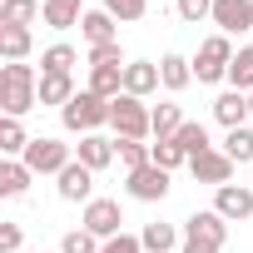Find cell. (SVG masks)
<instances>
[{"instance_id": "cell-40", "label": "cell", "mask_w": 253, "mask_h": 253, "mask_svg": "<svg viewBox=\"0 0 253 253\" xmlns=\"http://www.w3.org/2000/svg\"><path fill=\"white\" fill-rule=\"evenodd\" d=\"M248 119H253V94H248Z\"/></svg>"}, {"instance_id": "cell-31", "label": "cell", "mask_w": 253, "mask_h": 253, "mask_svg": "<svg viewBox=\"0 0 253 253\" xmlns=\"http://www.w3.org/2000/svg\"><path fill=\"white\" fill-rule=\"evenodd\" d=\"M174 139H179V149H184L189 159H199V154H209V149H213V144H209V129H204V124H194V119L184 124Z\"/></svg>"}, {"instance_id": "cell-18", "label": "cell", "mask_w": 253, "mask_h": 253, "mask_svg": "<svg viewBox=\"0 0 253 253\" xmlns=\"http://www.w3.org/2000/svg\"><path fill=\"white\" fill-rule=\"evenodd\" d=\"M30 20H45V0H0V25L30 30Z\"/></svg>"}, {"instance_id": "cell-12", "label": "cell", "mask_w": 253, "mask_h": 253, "mask_svg": "<svg viewBox=\"0 0 253 253\" xmlns=\"http://www.w3.org/2000/svg\"><path fill=\"white\" fill-rule=\"evenodd\" d=\"M184 233H194V238H209V243H228V218L218 213V209H199V213H189L184 218Z\"/></svg>"}, {"instance_id": "cell-6", "label": "cell", "mask_w": 253, "mask_h": 253, "mask_svg": "<svg viewBox=\"0 0 253 253\" xmlns=\"http://www.w3.org/2000/svg\"><path fill=\"white\" fill-rule=\"evenodd\" d=\"M25 164H30V174H60L65 164H75V149L60 144V139H30Z\"/></svg>"}, {"instance_id": "cell-3", "label": "cell", "mask_w": 253, "mask_h": 253, "mask_svg": "<svg viewBox=\"0 0 253 253\" xmlns=\"http://www.w3.org/2000/svg\"><path fill=\"white\" fill-rule=\"evenodd\" d=\"M109 104H114V99H99L94 89H80V94L60 109V119H65L70 134H99V124H109Z\"/></svg>"}, {"instance_id": "cell-33", "label": "cell", "mask_w": 253, "mask_h": 253, "mask_svg": "<svg viewBox=\"0 0 253 253\" xmlns=\"http://www.w3.org/2000/svg\"><path fill=\"white\" fill-rule=\"evenodd\" d=\"M99 10H109V15L124 20V25H134V20L149 15V0H99Z\"/></svg>"}, {"instance_id": "cell-24", "label": "cell", "mask_w": 253, "mask_h": 253, "mask_svg": "<svg viewBox=\"0 0 253 253\" xmlns=\"http://www.w3.org/2000/svg\"><path fill=\"white\" fill-rule=\"evenodd\" d=\"M114 164H119L124 174H134V169H144V164H154V159H149V144H144V139H114Z\"/></svg>"}, {"instance_id": "cell-14", "label": "cell", "mask_w": 253, "mask_h": 253, "mask_svg": "<svg viewBox=\"0 0 253 253\" xmlns=\"http://www.w3.org/2000/svg\"><path fill=\"white\" fill-rule=\"evenodd\" d=\"M154 89H159V65L154 60H129V65H124V94L144 99Z\"/></svg>"}, {"instance_id": "cell-29", "label": "cell", "mask_w": 253, "mask_h": 253, "mask_svg": "<svg viewBox=\"0 0 253 253\" xmlns=\"http://www.w3.org/2000/svg\"><path fill=\"white\" fill-rule=\"evenodd\" d=\"M0 55H5V65L25 60V55H30V30H20V25H0Z\"/></svg>"}, {"instance_id": "cell-25", "label": "cell", "mask_w": 253, "mask_h": 253, "mask_svg": "<svg viewBox=\"0 0 253 253\" xmlns=\"http://www.w3.org/2000/svg\"><path fill=\"white\" fill-rule=\"evenodd\" d=\"M25 149H30L25 124L20 119H0V154H5V159H25Z\"/></svg>"}, {"instance_id": "cell-20", "label": "cell", "mask_w": 253, "mask_h": 253, "mask_svg": "<svg viewBox=\"0 0 253 253\" xmlns=\"http://www.w3.org/2000/svg\"><path fill=\"white\" fill-rule=\"evenodd\" d=\"M139 243H144V253H174V248L184 243V233H179L174 223H144Z\"/></svg>"}, {"instance_id": "cell-7", "label": "cell", "mask_w": 253, "mask_h": 253, "mask_svg": "<svg viewBox=\"0 0 253 253\" xmlns=\"http://www.w3.org/2000/svg\"><path fill=\"white\" fill-rule=\"evenodd\" d=\"M55 189H60L65 204H89V199H94V169H84V164L75 159V164H65V169L55 174Z\"/></svg>"}, {"instance_id": "cell-28", "label": "cell", "mask_w": 253, "mask_h": 253, "mask_svg": "<svg viewBox=\"0 0 253 253\" xmlns=\"http://www.w3.org/2000/svg\"><path fill=\"white\" fill-rule=\"evenodd\" d=\"M228 89L253 94V45H243V50L233 55V65H228Z\"/></svg>"}, {"instance_id": "cell-36", "label": "cell", "mask_w": 253, "mask_h": 253, "mask_svg": "<svg viewBox=\"0 0 253 253\" xmlns=\"http://www.w3.org/2000/svg\"><path fill=\"white\" fill-rule=\"evenodd\" d=\"M99 65H129L124 50H119V40L114 45H89V70H99Z\"/></svg>"}, {"instance_id": "cell-37", "label": "cell", "mask_w": 253, "mask_h": 253, "mask_svg": "<svg viewBox=\"0 0 253 253\" xmlns=\"http://www.w3.org/2000/svg\"><path fill=\"white\" fill-rule=\"evenodd\" d=\"M99 253H144V243H139V233H119V238H104Z\"/></svg>"}, {"instance_id": "cell-10", "label": "cell", "mask_w": 253, "mask_h": 253, "mask_svg": "<svg viewBox=\"0 0 253 253\" xmlns=\"http://www.w3.org/2000/svg\"><path fill=\"white\" fill-rule=\"evenodd\" d=\"M213 25H218V35H243V30H253V0H213Z\"/></svg>"}, {"instance_id": "cell-17", "label": "cell", "mask_w": 253, "mask_h": 253, "mask_svg": "<svg viewBox=\"0 0 253 253\" xmlns=\"http://www.w3.org/2000/svg\"><path fill=\"white\" fill-rule=\"evenodd\" d=\"M159 84H164L169 94L189 89V84H194V60H184V55H174V50H169V55L159 60Z\"/></svg>"}, {"instance_id": "cell-19", "label": "cell", "mask_w": 253, "mask_h": 253, "mask_svg": "<svg viewBox=\"0 0 253 253\" xmlns=\"http://www.w3.org/2000/svg\"><path fill=\"white\" fill-rule=\"evenodd\" d=\"M84 89H94L99 99H119L124 94V65H99V70H89V84Z\"/></svg>"}, {"instance_id": "cell-11", "label": "cell", "mask_w": 253, "mask_h": 253, "mask_svg": "<svg viewBox=\"0 0 253 253\" xmlns=\"http://www.w3.org/2000/svg\"><path fill=\"white\" fill-rule=\"evenodd\" d=\"M189 169H194V179H199V184H213V189L233 184V159H228L223 149H209V154L189 159Z\"/></svg>"}, {"instance_id": "cell-34", "label": "cell", "mask_w": 253, "mask_h": 253, "mask_svg": "<svg viewBox=\"0 0 253 253\" xmlns=\"http://www.w3.org/2000/svg\"><path fill=\"white\" fill-rule=\"evenodd\" d=\"M60 253H99V238H94L89 228H70V233L60 238Z\"/></svg>"}, {"instance_id": "cell-32", "label": "cell", "mask_w": 253, "mask_h": 253, "mask_svg": "<svg viewBox=\"0 0 253 253\" xmlns=\"http://www.w3.org/2000/svg\"><path fill=\"white\" fill-rule=\"evenodd\" d=\"M149 159H154L159 169H169V174H174L179 164H189V154L179 149V139H154V144H149Z\"/></svg>"}, {"instance_id": "cell-5", "label": "cell", "mask_w": 253, "mask_h": 253, "mask_svg": "<svg viewBox=\"0 0 253 253\" xmlns=\"http://www.w3.org/2000/svg\"><path fill=\"white\" fill-rule=\"evenodd\" d=\"M80 228H89L99 243H104V238H119V233H124V209H119V199H89L84 213H80Z\"/></svg>"}, {"instance_id": "cell-26", "label": "cell", "mask_w": 253, "mask_h": 253, "mask_svg": "<svg viewBox=\"0 0 253 253\" xmlns=\"http://www.w3.org/2000/svg\"><path fill=\"white\" fill-rule=\"evenodd\" d=\"M184 109L174 104V99H164V104H154V139H174L179 129H184Z\"/></svg>"}, {"instance_id": "cell-22", "label": "cell", "mask_w": 253, "mask_h": 253, "mask_svg": "<svg viewBox=\"0 0 253 253\" xmlns=\"http://www.w3.org/2000/svg\"><path fill=\"white\" fill-rule=\"evenodd\" d=\"M30 164L25 159H5V164H0V194H5V199H20L25 189H30Z\"/></svg>"}, {"instance_id": "cell-23", "label": "cell", "mask_w": 253, "mask_h": 253, "mask_svg": "<svg viewBox=\"0 0 253 253\" xmlns=\"http://www.w3.org/2000/svg\"><path fill=\"white\" fill-rule=\"evenodd\" d=\"M75 94H80V89H75V80H70V75H40V104L65 109Z\"/></svg>"}, {"instance_id": "cell-1", "label": "cell", "mask_w": 253, "mask_h": 253, "mask_svg": "<svg viewBox=\"0 0 253 253\" xmlns=\"http://www.w3.org/2000/svg\"><path fill=\"white\" fill-rule=\"evenodd\" d=\"M40 104V75L35 65L15 60V65H0V109H5V119H20Z\"/></svg>"}, {"instance_id": "cell-27", "label": "cell", "mask_w": 253, "mask_h": 253, "mask_svg": "<svg viewBox=\"0 0 253 253\" xmlns=\"http://www.w3.org/2000/svg\"><path fill=\"white\" fill-rule=\"evenodd\" d=\"M75 60H80V50L60 40V45H50V50L40 55V75H70V70H75Z\"/></svg>"}, {"instance_id": "cell-38", "label": "cell", "mask_w": 253, "mask_h": 253, "mask_svg": "<svg viewBox=\"0 0 253 253\" xmlns=\"http://www.w3.org/2000/svg\"><path fill=\"white\" fill-rule=\"evenodd\" d=\"M20 223H0V253H20Z\"/></svg>"}, {"instance_id": "cell-13", "label": "cell", "mask_w": 253, "mask_h": 253, "mask_svg": "<svg viewBox=\"0 0 253 253\" xmlns=\"http://www.w3.org/2000/svg\"><path fill=\"white\" fill-rule=\"evenodd\" d=\"M75 159L84 164V169H109L114 164V139H104V134H80V144H75Z\"/></svg>"}, {"instance_id": "cell-4", "label": "cell", "mask_w": 253, "mask_h": 253, "mask_svg": "<svg viewBox=\"0 0 253 253\" xmlns=\"http://www.w3.org/2000/svg\"><path fill=\"white\" fill-rule=\"evenodd\" d=\"M233 55H238V50H233V40L213 30V35L199 45V55H194V80H199V84H218V80H228Z\"/></svg>"}, {"instance_id": "cell-30", "label": "cell", "mask_w": 253, "mask_h": 253, "mask_svg": "<svg viewBox=\"0 0 253 253\" xmlns=\"http://www.w3.org/2000/svg\"><path fill=\"white\" fill-rule=\"evenodd\" d=\"M223 154H228L233 164H248V169H253V129H248V124L223 134Z\"/></svg>"}, {"instance_id": "cell-39", "label": "cell", "mask_w": 253, "mask_h": 253, "mask_svg": "<svg viewBox=\"0 0 253 253\" xmlns=\"http://www.w3.org/2000/svg\"><path fill=\"white\" fill-rule=\"evenodd\" d=\"M179 253H218V243H209V238H194V233H184Z\"/></svg>"}, {"instance_id": "cell-2", "label": "cell", "mask_w": 253, "mask_h": 253, "mask_svg": "<svg viewBox=\"0 0 253 253\" xmlns=\"http://www.w3.org/2000/svg\"><path fill=\"white\" fill-rule=\"evenodd\" d=\"M109 129H114V139H149L154 134V109L134 94H119L109 104Z\"/></svg>"}, {"instance_id": "cell-9", "label": "cell", "mask_w": 253, "mask_h": 253, "mask_svg": "<svg viewBox=\"0 0 253 253\" xmlns=\"http://www.w3.org/2000/svg\"><path fill=\"white\" fill-rule=\"evenodd\" d=\"M213 209H218L228 223L253 218V184H223V189H213Z\"/></svg>"}, {"instance_id": "cell-21", "label": "cell", "mask_w": 253, "mask_h": 253, "mask_svg": "<svg viewBox=\"0 0 253 253\" xmlns=\"http://www.w3.org/2000/svg\"><path fill=\"white\" fill-rule=\"evenodd\" d=\"M84 20V0H45V25L50 30H70Z\"/></svg>"}, {"instance_id": "cell-15", "label": "cell", "mask_w": 253, "mask_h": 253, "mask_svg": "<svg viewBox=\"0 0 253 253\" xmlns=\"http://www.w3.org/2000/svg\"><path fill=\"white\" fill-rule=\"evenodd\" d=\"M80 35H84V45H114V40H119V20H114L109 10H84Z\"/></svg>"}, {"instance_id": "cell-41", "label": "cell", "mask_w": 253, "mask_h": 253, "mask_svg": "<svg viewBox=\"0 0 253 253\" xmlns=\"http://www.w3.org/2000/svg\"><path fill=\"white\" fill-rule=\"evenodd\" d=\"M55 253H60V248H55Z\"/></svg>"}, {"instance_id": "cell-35", "label": "cell", "mask_w": 253, "mask_h": 253, "mask_svg": "<svg viewBox=\"0 0 253 253\" xmlns=\"http://www.w3.org/2000/svg\"><path fill=\"white\" fill-rule=\"evenodd\" d=\"M179 20H184V25H204V20H213V0H179Z\"/></svg>"}, {"instance_id": "cell-16", "label": "cell", "mask_w": 253, "mask_h": 253, "mask_svg": "<svg viewBox=\"0 0 253 253\" xmlns=\"http://www.w3.org/2000/svg\"><path fill=\"white\" fill-rule=\"evenodd\" d=\"M213 119L223 124V129H243V124H248V94L223 89V94L213 99Z\"/></svg>"}, {"instance_id": "cell-8", "label": "cell", "mask_w": 253, "mask_h": 253, "mask_svg": "<svg viewBox=\"0 0 253 253\" xmlns=\"http://www.w3.org/2000/svg\"><path fill=\"white\" fill-rule=\"evenodd\" d=\"M129 199H139V204H159L164 194H169V169H159V164H144V169H134L129 174Z\"/></svg>"}]
</instances>
